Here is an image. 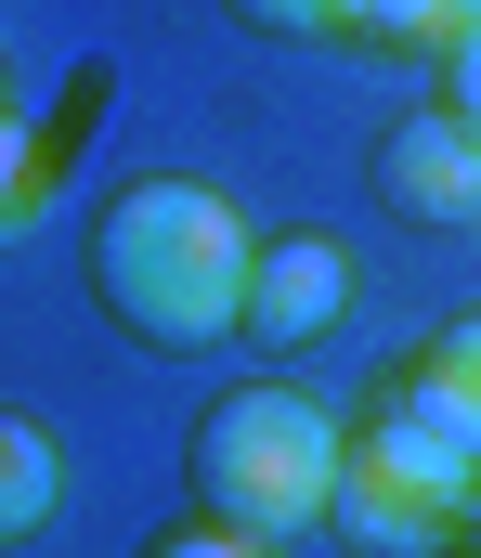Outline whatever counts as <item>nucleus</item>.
Listing matches in <instances>:
<instances>
[{
	"label": "nucleus",
	"instance_id": "1",
	"mask_svg": "<svg viewBox=\"0 0 481 558\" xmlns=\"http://www.w3.org/2000/svg\"><path fill=\"white\" fill-rule=\"evenodd\" d=\"M248 221L235 195L182 182V169H144L92 208V299L144 338V351H208L248 325Z\"/></svg>",
	"mask_w": 481,
	"mask_h": 558
},
{
	"label": "nucleus",
	"instance_id": "2",
	"mask_svg": "<svg viewBox=\"0 0 481 558\" xmlns=\"http://www.w3.org/2000/svg\"><path fill=\"white\" fill-rule=\"evenodd\" d=\"M195 507L208 520H235V533H261V546H300L325 507H338V454H351V428L325 416L313 390H287V377H235L208 416H195Z\"/></svg>",
	"mask_w": 481,
	"mask_h": 558
},
{
	"label": "nucleus",
	"instance_id": "3",
	"mask_svg": "<svg viewBox=\"0 0 481 558\" xmlns=\"http://www.w3.org/2000/svg\"><path fill=\"white\" fill-rule=\"evenodd\" d=\"M325 520L364 558H443L481 520V468H456L443 441H417V428H390V416H364L351 454H338V507Z\"/></svg>",
	"mask_w": 481,
	"mask_h": 558
},
{
	"label": "nucleus",
	"instance_id": "4",
	"mask_svg": "<svg viewBox=\"0 0 481 558\" xmlns=\"http://www.w3.org/2000/svg\"><path fill=\"white\" fill-rule=\"evenodd\" d=\"M377 208H390V221H430V234L481 221V131L443 92H430L417 118H390V143H377Z\"/></svg>",
	"mask_w": 481,
	"mask_h": 558
},
{
	"label": "nucleus",
	"instance_id": "5",
	"mask_svg": "<svg viewBox=\"0 0 481 558\" xmlns=\"http://www.w3.org/2000/svg\"><path fill=\"white\" fill-rule=\"evenodd\" d=\"M351 312V247L313 234V221H287V234H261L248 247V325L235 338H261V351H300Z\"/></svg>",
	"mask_w": 481,
	"mask_h": 558
},
{
	"label": "nucleus",
	"instance_id": "6",
	"mask_svg": "<svg viewBox=\"0 0 481 558\" xmlns=\"http://www.w3.org/2000/svg\"><path fill=\"white\" fill-rule=\"evenodd\" d=\"M377 416H390V428H417V441H443L456 468H481V390H469V377H443L430 351H417V364L377 390Z\"/></svg>",
	"mask_w": 481,
	"mask_h": 558
},
{
	"label": "nucleus",
	"instance_id": "7",
	"mask_svg": "<svg viewBox=\"0 0 481 558\" xmlns=\"http://www.w3.org/2000/svg\"><path fill=\"white\" fill-rule=\"evenodd\" d=\"M52 507H65V441H52L39 416L0 403V546H26Z\"/></svg>",
	"mask_w": 481,
	"mask_h": 558
},
{
	"label": "nucleus",
	"instance_id": "8",
	"mask_svg": "<svg viewBox=\"0 0 481 558\" xmlns=\"http://www.w3.org/2000/svg\"><path fill=\"white\" fill-rule=\"evenodd\" d=\"M338 39H390V52H456V39H481V0H351L338 13Z\"/></svg>",
	"mask_w": 481,
	"mask_h": 558
},
{
	"label": "nucleus",
	"instance_id": "9",
	"mask_svg": "<svg viewBox=\"0 0 481 558\" xmlns=\"http://www.w3.org/2000/svg\"><path fill=\"white\" fill-rule=\"evenodd\" d=\"M131 558H274L261 546V533H235V520H208V507H195V520H157V533H144V546Z\"/></svg>",
	"mask_w": 481,
	"mask_h": 558
},
{
	"label": "nucleus",
	"instance_id": "10",
	"mask_svg": "<svg viewBox=\"0 0 481 558\" xmlns=\"http://www.w3.org/2000/svg\"><path fill=\"white\" fill-rule=\"evenodd\" d=\"M26 221H39V143H26L13 118H0V247H13Z\"/></svg>",
	"mask_w": 481,
	"mask_h": 558
},
{
	"label": "nucleus",
	"instance_id": "11",
	"mask_svg": "<svg viewBox=\"0 0 481 558\" xmlns=\"http://www.w3.org/2000/svg\"><path fill=\"white\" fill-rule=\"evenodd\" d=\"M235 26H261V39H338V13L351 0H221Z\"/></svg>",
	"mask_w": 481,
	"mask_h": 558
},
{
	"label": "nucleus",
	"instance_id": "12",
	"mask_svg": "<svg viewBox=\"0 0 481 558\" xmlns=\"http://www.w3.org/2000/svg\"><path fill=\"white\" fill-rule=\"evenodd\" d=\"M430 364H443V377H469V390H481V312H456V325L430 338Z\"/></svg>",
	"mask_w": 481,
	"mask_h": 558
},
{
	"label": "nucleus",
	"instance_id": "13",
	"mask_svg": "<svg viewBox=\"0 0 481 558\" xmlns=\"http://www.w3.org/2000/svg\"><path fill=\"white\" fill-rule=\"evenodd\" d=\"M443 105L481 131V39H456V52H443Z\"/></svg>",
	"mask_w": 481,
	"mask_h": 558
}]
</instances>
